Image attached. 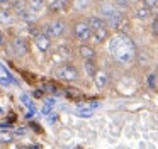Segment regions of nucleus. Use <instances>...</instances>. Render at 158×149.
Returning a JSON list of instances; mask_svg holds the SVG:
<instances>
[{"instance_id": "f8f14e48", "label": "nucleus", "mask_w": 158, "mask_h": 149, "mask_svg": "<svg viewBox=\"0 0 158 149\" xmlns=\"http://www.w3.org/2000/svg\"><path fill=\"white\" fill-rule=\"evenodd\" d=\"M15 20V14L9 9H0V24L2 26H10Z\"/></svg>"}, {"instance_id": "ddd939ff", "label": "nucleus", "mask_w": 158, "mask_h": 149, "mask_svg": "<svg viewBox=\"0 0 158 149\" xmlns=\"http://www.w3.org/2000/svg\"><path fill=\"white\" fill-rule=\"evenodd\" d=\"M87 22H89V26H90V29H92V30H97V29H104V27H107L106 20H104L100 15H90L89 19H87Z\"/></svg>"}, {"instance_id": "393cba45", "label": "nucleus", "mask_w": 158, "mask_h": 149, "mask_svg": "<svg viewBox=\"0 0 158 149\" xmlns=\"http://www.w3.org/2000/svg\"><path fill=\"white\" fill-rule=\"evenodd\" d=\"M150 87L155 88V74H151V76H150Z\"/></svg>"}, {"instance_id": "0eeeda50", "label": "nucleus", "mask_w": 158, "mask_h": 149, "mask_svg": "<svg viewBox=\"0 0 158 149\" xmlns=\"http://www.w3.org/2000/svg\"><path fill=\"white\" fill-rule=\"evenodd\" d=\"M55 59L58 61L60 64H63V63H70V58L73 56V51H72V47L68 46V44H58V46L55 47Z\"/></svg>"}, {"instance_id": "aec40b11", "label": "nucleus", "mask_w": 158, "mask_h": 149, "mask_svg": "<svg viewBox=\"0 0 158 149\" xmlns=\"http://www.w3.org/2000/svg\"><path fill=\"white\" fill-rule=\"evenodd\" d=\"M143 5H144V7H148L150 10H153L155 7L158 5V0H143Z\"/></svg>"}, {"instance_id": "6e6552de", "label": "nucleus", "mask_w": 158, "mask_h": 149, "mask_svg": "<svg viewBox=\"0 0 158 149\" xmlns=\"http://www.w3.org/2000/svg\"><path fill=\"white\" fill-rule=\"evenodd\" d=\"M77 53H78V56L82 58V61H94L97 58V51L95 47L92 46V44L89 42H83L78 46V49H77Z\"/></svg>"}, {"instance_id": "a878e982", "label": "nucleus", "mask_w": 158, "mask_h": 149, "mask_svg": "<svg viewBox=\"0 0 158 149\" xmlns=\"http://www.w3.org/2000/svg\"><path fill=\"white\" fill-rule=\"evenodd\" d=\"M22 149H38V146H27V147H22Z\"/></svg>"}, {"instance_id": "bb28decb", "label": "nucleus", "mask_w": 158, "mask_h": 149, "mask_svg": "<svg viewBox=\"0 0 158 149\" xmlns=\"http://www.w3.org/2000/svg\"><path fill=\"white\" fill-rule=\"evenodd\" d=\"M2 114H4V110H2V107H0V115H2Z\"/></svg>"}, {"instance_id": "4468645a", "label": "nucleus", "mask_w": 158, "mask_h": 149, "mask_svg": "<svg viewBox=\"0 0 158 149\" xmlns=\"http://www.w3.org/2000/svg\"><path fill=\"white\" fill-rule=\"evenodd\" d=\"M46 3H48V0H27L26 2V5L29 7V10L34 14L41 12V10L46 9Z\"/></svg>"}, {"instance_id": "423d86ee", "label": "nucleus", "mask_w": 158, "mask_h": 149, "mask_svg": "<svg viewBox=\"0 0 158 149\" xmlns=\"http://www.w3.org/2000/svg\"><path fill=\"white\" fill-rule=\"evenodd\" d=\"M27 47H29V44H27V39H26V37H22V36L12 37L10 51L15 54V56H24V54L27 53Z\"/></svg>"}, {"instance_id": "5701e85b", "label": "nucleus", "mask_w": 158, "mask_h": 149, "mask_svg": "<svg viewBox=\"0 0 158 149\" xmlns=\"http://www.w3.org/2000/svg\"><path fill=\"white\" fill-rule=\"evenodd\" d=\"M5 129H12V131H14V125L9 124V122H4V124H0V131H5Z\"/></svg>"}, {"instance_id": "1a4fd4ad", "label": "nucleus", "mask_w": 158, "mask_h": 149, "mask_svg": "<svg viewBox=\"0 0 158 149\" xmlns=\"http://www.w3.org/2000/svg\"><path fill=\"white\" fill-rule=\"evenodd\" d=\"M34 46L38 47L41 53H48V51L51 49L53 42H51V39H49L44 32H41V30H39V32L34 36Z\"/></svg>"}, {"instance_id": "a211bd4d", "label": "nucleus", "mask_w": 158, "mask_h": 149, "mask_svg": "<svg viewBox=\"0 0 158 149\" xmlns=\"http://www.w3.org/2000/svg\"><path fill=\"white\" fill-rule=\"evenodd\" d=\"M12 139H14V135H12V131L7 132V131H0V144H7V142H10Z\"/></svg>"}, {"instance_id": "f257e3e1", "label": "nucleus", "mask_w": 158, "mask_h": 149, "mask_svg": "<svg viewBox=\"0 0 158 149\" xmlns=\"http://www.w3.org/2000/svg\"><path fill=\"white\" fill-rule=\"evenodd\" d=\"M110 47V53L116 56L117 61L127 64L134 59V47L131 44V39L126 36V34H117L116 37H112L109 44Z\"/></svg>"}, {"instance_id": "7ed1b4c3", "label": "nucleus", "mask_w": 158, "mask_h": 149, "mask_svg": "<svg viewBox=\"0 0 158 149\" xmlns=\"http://www.w3.org/2000/svg\"><path fill=\"white\" fill-rule=\"evenodd\" d=\"M41 32H44L46 36L49 37V39H58V37H61L63 34L66 32V22L63 19H51V20H48V22L43 26V30Z\"/></svg>"}, {"instance_id": "f03ea898", "label": "nucleus", "mask_w": 158, "mask_h": 149, "mask_svg": "<svg viewBox=\"0 0 158 149\" xmlns=\"http://www.w3.org/2000/svg\"><path fill=\"white\" fill-rule=\"evenodd\" d=\"M55 76L61 81H77L80 78V70L73 63H63L55 68Z\"/></svg>"}, {"instance_id": "6ab92c4d", "label": "nucleus", "mask_w": 158, "mask_h": 149, "mask_svg": "<svg viewBox=\"0 0 158 149\" xmlns=\"http://www.w3.org/2000/svg\"><path fill=\"white\" fill-rule=\"evenodd\" d=\"M114 5H116L117 9L123 12L124 9H127V7L131 5V0H114Z\"/></svg>"}, {"instance_id": "9d476101", "label": "nucleus", "mask_w": 158, "mask_h": 149, "mask_svg": "<svg viewBox=\"0 0 158 149\" xmlns=\"http://www.w3.org/2000/svg\"><path fill=\"white\" fill-rule=\"evenodd\" d=\"M110 37V30L109 27H104V29H97V30H92V36H90V41L94 44H102L106 42L107 39Z\"/></svg>"}, {"instance_id": "dca6fc26", "label": "nucleus", "mask_w": 158, "mask_h": 149, "mask_svg": "<svg viewBox=\"0 0 158 149\" xmlns=\"http://www.w3.org/2000/svg\"><path fill=\"white\" fill-rule=\"evenodd\" d=\"M134 17L139 19V20H148L151 17V10L148 9V7H144V5L136 7V9H134Z\"/></svg>"}, {"instance_id": "9b49d317", "label": "nucleus", "mask_w": 158, "mask_h": 149, "mask_svg": "<svg viewBox=\"0 0 158 149\" xmlns=\"http://www.w3.org/2000/svg\"><path fill=\"white\" fill-rule=\"evenodd\" d=\"M68 3H70V0H49L46 3V7H48V10L51 14H60L68 7Z\"/></svg>"}, {"instance_id": "2eb2a0df", "label": "nucleus", "mask_w": 158, "mask_h": 149, "mask_svg": "<svg viewBox=\"0 0 158 149\" xmlns=\"http://www.w3.org/2000/svg\"><path fill=\"white\" fill-rule=\"evenodd\" d=\"M82 64H83V71H85L87 76H89V78H94L95 71L99 70V66H97L95 59H94V61H82Z\"/></svg>"}, {"instance_id": "412c9836", "label": "nucleus", "mask_w": 158, "mask_h": 149, "mask_svg": "<svg viewBox=\"0 0 158 149\" xmlns=\"http://www.w3.org/2000/svg\"><path fill=\"white\" fill-rule=\"evenodd\" d=\"M12 2L14 0H0V9H12Z\"/></svg>"}, {"instance_id": "20e7f679", "label": "nucleus", "mask_w": 158, "mask_h": 149, "mask_svg": "<svg viewBox=\"0 0 158 149\" xmlns=\"http://www.w3.org/2000/svg\"><path fill=\"white\" fill-rule=\"evenodd\" d=\"M72 32H73L75 41H78L80 44L89 42V41H90V36H92V29H90L87 19H78V20H75V24H73V27H72Z\"/></svg>"}, {"instance_id": "f3484780", "label": "nucleus", "mask_w": 158, "mask_h": 149, "mask_svg": "<svg viewBox=\"0 0 158 149\" xmlns=\"http://www.w3.org/2000/svg\"><path fill=\"white\" fill-rule=\"evenodd\" d=\"M90 3H92V0H73V9L83 12L85 9L90 7Z\"/></svg>"}, {"instance_id": "4be33fe9", "label": "nucleus", "mask_w": 158, "mask_h": 149, "mask_svg": "<svg viewBox=\"0 0 158 149\" xmlns=\"http://www.w3.org/2000/svg\"><path fill=\"white\" fill-rule=\"evenodd\" d=\"M151 30H153L155 34H158V14L153 17V22H151Z\"/></svg>"}, {"instance_id": "39448f33", "label": "nucleus", "mask_w": 158, "mask_h": 149, "mask_svg": "<svg viewBox=\"0 0 158 149\" xmlns=\"http://www.w3.org/2000/svg\"><path fill=\"white\" fill-rule=\"evenodd\" d=\"M92 80H94V85H95L97 90H106L110 83V74L106 68H99V70L95 71Z\"/></svg>"}, {"instance_id": "b1692460", "label": "nucleus", "mask_w": 158, "mask_h": 149, "mask_svg": "<svg viewBox=\"0 0 158 149\" xmlns=\"http://www.w3.org/2000/svg\"><path fill=\"white\" fill-rule=\"evenodd\" d=\"M5 46V34H4V30L0 29V47H4Z\"/></svg>"}]
</instances>
